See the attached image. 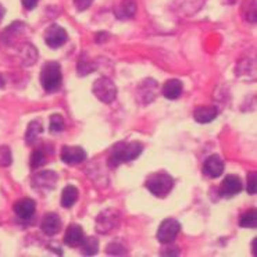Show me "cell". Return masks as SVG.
Listing matches in <instances>:
<instances>
[{
  "label": "cell",
  "instance_id": "1",
  "mask_svg": "<svg viewBox=\"0 0 257 257\" xmlns=\"http://www.w3.org/2000/svg\"><path fill=\"white\" fill-rule=\"evenodd\" d=\"M144 150V145L141 142H118L114 145L113 149L110 152V157H108V166L111 168L118 167L122 163H130L135 160L138 156L142 153Z\"/></svg>",
  "mask_w": 257,
  "mask_h": 257
},
{
  "label": "cell",
  "instance_id": "2",
  "mask_svg": "<svg viewBox=\"0 0 257 257\" xmlns=\"http://www.w3.org/2000/svg\"><path fill=\"white\" fill-rule=\"evenodd\" d=\"M63 82V74H61V66L56 61H49L42 67L41 71V84L42 88L49 93L57 90Z\"/></svg>",
  "mask_w": 257,
  "mask_h": 257
},
{
  "label": "cell",
  "instance_id": "3",
  "mask_svg": "<svg viewBox=\"0 0 257 257\" xmlns=\"http://www.w3.org/2000/svg\"><path fill=\"white\" fill-rule=\"evenodd\" d=\"M148 191L157 197H166L174 188V178L167 173L150 174L146 180Z\"/></svg>",
  "mask_w": 257,
  "mask_h": 257
},
{
  "label": "cell",
  "instance_id": "4",
  "mask_svg": "<svg viewBox=\"0 0 257 257\" xmlns=\"http://www.w3.org/2000/svg\"><path fill=\"white\" fill-rule=\"evenodd\" d=\"M120 211L115 209L103 210L96 217V231L99 233H108L120 225Z\"/></svg>",
  "mask_w": 257,
  "mask_h": 257
},
{
  "label": "cell",
  "instance_id": "5",
  "mask_svg": "<svg viewBox=\"0 0 257 257\" xmlns=\"http://www.w3.org/2000/svg\"><path fill=\"white\" fill-rule=\"evenodd\" d=\"M93 93L95 96L103 103H111L114 102L115 96H117V88L114 82L110 79V78L102 77L99 78L93 84Z\"/></svg>",
  "mask_w": 257,
  "mask_h": 257
},
{
  "label": "cell",
  "instance_id": "6",
  "mask_svg": "<svg viewBox=\"0 0 257 257\" xmlns=\"http://www.w3.org/2000/svg\"><path fill=\"white\" fill-rule=\"evenodd\" d=\"M59 181V175L53 170L39 171L32 177V188L39 192L53 191Z\"/></svg>",
  "mask_w": 257,
  "mask_h": 257
},
{
  "label": "cell",
  "instance_id": "7",
  "mask_svg": "<svg viewBox=\"0 0 257 257\" xmlns=\"http://www.w3.org/2000/svg\"><path fill=\"white\" fill-rule=\"evenodd\" d=\"M181 231V224L174 218H166L160 224L159 231H157V240L160 243H173L174 239Z\"/></svg>",
  "mask_w": 257,
  "mask_h": 257
},
{
  "label": "cell",
  "instance_id": "8",
  "mask_svg": "<svg viewBox=\"0 0 257 257\" xmlns=\"http://www.w3.org/2000/svg\"><path fill=\"white\" fill-rule=\"evenodd\" d=\"M45 43L50 49H59L68 41V34L67 31L60 25L53 24L45 31Z\"/></svg>",
  "mask_w": 257,
  "mask_h": 257
},
{
  "label": "cell",
  "instance_id": "9",
  "mask_svg": "<svg viewBox=\"0 0 257 257\" xmlns=\"http://www.w3.org/2000/svg\"><path fill=\"white\" fill-rule=\"evenodd\" d=\"M242 188H243V185H242V181H240L239 177L229 174L221 182L218 192L222 197H232L238 195L242 191Z\"/></svg>",
  "mask_w": 257,
  "mask_h": 257
},
{
  "label": "cell",
  "instance_id": "10",
  "mask_svg": "<svg viewBox=\"0 0 257 257\" xmlns=\"http://www.w3.org/2000/svg\"><path fill=\"white\" fill-rule=\"evenodd\" d=\"M60 157L68 166H75L86 160V152L81 146H64L61 149Z\"/></svg>",
  "mask_w": 257,
  "mask_h": 257
},
{
  "label": "cell",
  "instance_id": "11",
  "mask_svg": "<svg viewBox=\"0 0 257 257\" xmlns=\"http://www.w3.org/2000/svg\"><path fill=\"white\" fill-rule=\"evenodd\" d=\"M36 204L35 200H32L31 197H24L21 200H18L14 203V213L20 220L28 221L35 214Z\"/></svg>",
  "mask_w": 257,
  "mask_h": 257
},
{
  "label": "cell",
  "instance_id": "12",
  "mask_svg": "<svg viewBox=\"0 0 257 257\" xmlns=\"http://www.w3.org/2000/svg\"><path fill=\"white\" fill-rule=\"evenodd\" d=\"M224 162L220 156L211 155L206 159L203 166V173L210 177V178H218L222 173H224Z\"/></svg>",
  "mask_w": 257,
  "mask_h": 257
},
{
  "label": "cell",
  "instance_id": "13",
  "mask_svg": "<svg viewBox=\"0 0 257 257\" xmlns=\"http://www.w3.org/2000/svg\"><path fill=\"white\" fill-rule=\"evenodd\" d=\"M157 92V82L155 79H145L144 84L138 88V99L144 104L153 102L156 99Z\"/></svg>",
  "mask_w": 257,
  "mask_h": 257
},
{
  "label": "cell",
  "instance_id": "14",
  "mask_svg": "<svg viewBox=\"0 0 257 257\" xmlns=\"http://www.w3.org/2000/svg\"><path fill=\"white\" fill-rule=\"evenodd\" d=\"M84 238L85 233L81 225L71 224L70 227L67 228L66 233H64V243L67 246H70V247H77V246H81Z\"/></svg>",
  "mask_w": 257,
  "mask_h": 257
},
{
  "label": "cell",
  "instance_id": "15",
  "mask_svg": "<svg viewBox=\"0 0 257 257\" xmlns=\"http://www.w3.org/2000/svg\"><path fill=\"white\" fill-rule=\"evenodd\" d=\"M41 228H42V231L45 235H48V236H54L56 233L60 231L61 228L60 217L56 214V213H48V214L43 217Z\"/></svg>",
  "mask_w": 257,
  "mask_h": 257
},
{
  "label": "cell",
  "instance_id": "16",
  "mask_svg": "<svg viewBox=\"0 0 257 257\" xmlns=\"http://www.w3.org/2000/svg\"><path fill=\"white\" fill-rule=\"evenodd\" d=\"M218 108L217 106H200L193 111V118L199 124H207L217 118Z\"/></svg>",
  "mask_w": 257,
  "mask_h": 257
},
{
  "label": "cell",
  "instance_id": "17",
  "mask_svg": "<svg viewBox=\"0 0 257 257\" xmlns=\"http://www.w3.org/2000/svg\"><path fill=\"white\" fill-rule=\"evenodd\" d=\"M137 13V3L135 0H122L118 6L115 7V17L118 20H128L132 18Z\"/></svg>",
  "mask_w": 257,
  "mask_h": 257
},
{
  "label": "cell",
  "instance_id": "18",
  "mask_svg": "<svg viewBox=\"0 0 257 257\" xmlns=\"http://www.w3.org/2000/svg\"><path fill=\"white\" fill-rule=\"evenodd\" d=\"M163 96L167 97L170 100H174V99H178L182 93V82L180 79H168L166 84L163 85Z\"/></svg>",
  "mask_w": 257,
  "mask_h": 257
},
{
  "label": "cell",
  "instance_id": "19",
  "mask_svg": "<svg viewBox=\"0 0 257 257\" xmlns=\"http://www.w3.org/2000/svg\"><path fill=\"white\" fill-rule=\"evenodd\" d=\"M36 60H38V50L35 49V46H32L30 43H25L23 49H21V63H23V66H34Z\"/></svg>",
  "mask_w": 257,
  "mask_h": 257
},
{
  "label": "cell",
  "instance_id": "20",
  "mask_svg": "<svg viewBox=\"0 0 257 257\" xmlns=\"http://www.w3.org/2000/svg\"><path fill=\"white\" fill-rule=\"evenodd\" d=\"M78 200V189L75 186L67 185L64 189H63V193H61V206L66 207V209H70L72 207L75 202Z\"/></svg>",
  "mask_w": 257,
  "mask_h": 257
},
{
  "label": "cell",
  "instance_id": "21",
  "mask_svg": "<svg viewBox=\"0 0 257 257\" xmlns=\"http://www.w3.org/2000/svg\"><path fill=\"white\" fill-rule=\"evenodd\" d=\"M42 132H43V128H42V124H41V121H38V120L31 121L30 124H28V128H27V132H25V141H27V144L28 145L35 144L38 137H39Z\"/></svg>",
  "mask_w": 257,
  "mask_h": 257
},
{
  "label": "cell",
  "instance_id": "22",
  "mask_svg": "<svg viewBox=\"0 0 257 257\" xmlns=\"http://www.w3.org/2000/svg\"><path fill=\"white\" fill-rule=\"evenodd\" d=\"M81 247H82V254H85V256H93L99 250V240L93 238V236L84 238L82 243H81Z\"/></svg>",
  "mask_w": 257,
  "mask_h": 257
},
{
  "label": "cell",
  "instance_id": "23",
  "mask_svg": "<svg viewBox=\"0 0 257 257\" xmlns=\"http://www.w3.org/2000/svg\"><path fill=\"white\" fill-rule=\"evenodd\" d=\"M25 28V24L24 23H21V21H17V23H13L9 28H7L5 32H3V41L7 43H10V39H13V38H16V36L18 35V34H21L23 31H24Z\"/></svg>",
  "mask_w": 257,
  "mask_h": 257
},
{
  "label": "cell",
  "instance_id": "24",
  "mask_svg": "<svg viewBox=\"0 0 257 257\" xmlns=\"http://www.w3.org/2000/svg\"><path fill=\"white\" fill-rule=\"evenodd\" d=\"M239 225L242 228H256L257 227V211L254 209L247 210L245 214L240 217Z\"/></svg>",
  "mask_w": 257,
  "mask_h": 257
},
{
  "label": "cell",
  "instance_id": "25",
  "mask_svg": "<svg viewBox=\"0 0 257 257\" xmlns=\"http://www.w3.org/2000/svg\"><path fill=\"white\" fill-rule=\"evenodd\" d=\"M31 168H34V170H36V168L42 167L43 164L46 163V155L43 153L42 149H36L32 152V155H31Z\"/></svg>",
  "mask_w": 257,
  "mask_h": 257
},
{
  "label": "cell",
  "instance_id": "26",
  "mask_svg": "<svg viewBox=\"0 0 257 257\" xmlns=\"http://www.w3.org/2000/svg\"><path fill=\"white\" fill-rule=\"evenodd\" d=\"M95 63H90L89 60L85 59V56H81V59L78 61V75H88L92 71H95Z\"/></svg>",
  "mask_w": 257,
  "mask_h": 257
},
{
  "label": "cell",
  "instance_id": "27",
  "mask_svg": "<svg viewBox=\"0 0 257 257\" xmlns=\"http://www.w3.org/2000/svg\"><path fill=\"white\" fill-rule=\"evenodd\" d=\"M13 162L12 150L9 146H0V167H9Z\"/></svg>",
  "mask_w": 257,
  "mask_h": 257
},
{
  "label": "cell",
  "instance_id": "28",
  "mask_svg": "<svg viewBox=\"0 0 257 257\" xmlns=\"http://www.w3.org/2000/svg\"><path fill=\"white\" fill-rule=\"evenodd\" d=\"M49 125H50V131L52 132H61L64 130V120H63L60 114H53L50 117Z\"/></svg>",
  "mask_w": 257,
  "mask_h": 257
},
{
  "label": "cell",
  "instance_id": "29",
  "mask_svg": "<svg viewBox=\"0 0 257 257\" xmlns=\"http://www.w3.org/2000/svg\"><path fill=\"white\" fill-rule=\"evenodd\" d=\"M108 254H111V256H122V254H125L126 249L125 246L122 245L121 242H117V240H114L111 242L110 245L107 246V250H106Z\"/></svg>",
  "mask_w": 257,
  "mask_h": 257
},
{
  "label": "cell",
  "instance_id": "30",
  "mask_svg": "<svg viewBox=\"0 0 257 257\" xmlns=\"http://www.w3.org/2000/svg\"><path fill=\"white\" fill-rule=\"evenodd\" d=\"M247 193L256 195V173H250L247 175Z\"/></svg>",
  "mask_w": 257,
  "mask_h": 257
},
{
  "label": "cell",
  "instance_id": "31",
  "mask_svg": "<svg viewBox=\"0 0 257 257\" xmlns=\"http://www.w3.org/2000/svg\"><path fill=\"white\" fill-rule=\"evenodd\" d=\"M162 256H178L180 254V249L177 246H166L164 249L160 250Z\"/></svg>",
  "mask_w": 257,
  "mask_h": 257
},
{
  "label": "cell",
  "instance_id": "32",
  "mask_svg": "<svg viewBox=\"0 0 257 257\" xmlns=\"http://www.w3.org/2000/svg\"><path fill=\"white\" fill-rule=\"evenodd\" d=\"M93 0H74V5L77 7V10L79 12H84L86 9H89Z\"/></svg>",
  "mask_w": 257,
  "mask_h": 257
},
{
  "label": "cell",
  "instance_id": "33",
  "mask_svg": "<svg viewBox=\"0 0 257 257\" xmlns=\"http://www.w3.org/2000/svg\"><path fill=\"white\" fill-rule=\"evenodd\" d=\"M21 2H23V6L27 10H34L38 6V3H39V0H21Z\"/></svg>",
  "mask_w": 257,
  "mask_h": 257
},
{
  "label": "cell",
  "instance_id": "34",
  "mask_svg": "<svg viewBox=\"0 0 257 257\" xmlns=\"http://www.w3.org/2000/svg\"><path fill=\"white\" fill-rule=\"evenodd\" d=\"M5 14H6V10H5V7L0 5V23H2V20L5 17Z\"/></svg>",
  "mask_w": 257,
  "mask_h": 257
},
{
  "label": "cell",
  "instance_id": "35",
  "mask_svg": "<svg viewBox=\"0 0 257 257\" xmlns=\"http://www.w3.org/2000/svg\"><path fill=\"white\" fill-rule=\"evenodd\" d=\"M251 250H253V254L256 256V239H253L251 242Z\"/></svg>",
  "mask_w": 257,
  "mask_h": 257
},
{
  "label": "cell",
  "instance_id": "36",
  "mask_svg": "<svg viewBox=\"0 0 257 257\" xmlns=\"http://www.w3.org/2000/svg\"><path fill=\"white\" fill-rule=\"evenodd\" d=\"M5 78H3V75H0V88H5Z\"/></svg>",
  "mask_w": 257,
  "mask_h": 257
}]
</instances>
